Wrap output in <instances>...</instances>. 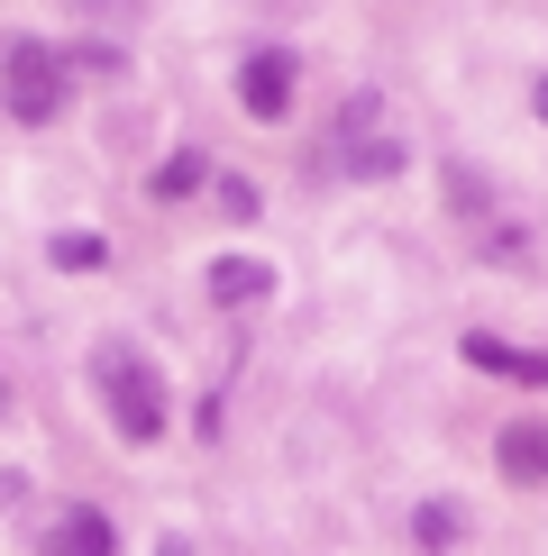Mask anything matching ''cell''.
I'll list each match as a JSON object with an SVG mask.
<instances>
[{
	"label": "cell",
	"instance_id": "obj_12",
	"mask_svg": "<svg viewBox=\"0 0 548 556\" xmlns=\"http://www.w3.org/2000/svg\"><path fill=\"white\" fill-rule=\"evenodd\" d=\"M220 211H228V219H257V182H247V174H220Z\"/></svg>",
	"mask_w": 548,
	"mask_h": 556
},
{
	"label": "cell",
	"instance_id": "obj_14",
	"mask_svg": "<svg viewBox=\"0 0 548 556\" xmlns=\"http://www.w3.org/2000/svg\"><path fill=\"white\" fill-rule=\"evenodd\" d=\"M539 119H548V83H539Z\"/></svg>",
	"mask_w": 548,
	"mask_h": 556
},
{
	"label": "cell",
	"instance_id": "obj_8",
	"mask_svg": "<svg viewBox=\"0 0 548 556\" xmlns=\"http://www.w3.org/2000/svg\"><path fill=\"white\" fill-rule=\"evenodd\" d=\"M329 165L348 182H394L402 174V137H357V147H329Z\"/></svg>",
	"mask_w": 548,
	"mask_h": 556
},
{
	"label": "cell",
	"instance_id": "obj_11",
	"mask_svg": "<svg viewBox=\"0 0 548 556\" xmlns=\"http://www.w3.org/2000/svg\"><path fill=\"white\" fill-rule=\"evenodd\" d=\"M46 256H55L64 274H101V265H110V247H101V238H91V228H64V238H55V247H46Z\"/></svg>",
	"mask_w": 548,
	"mask_h": 556
},
{
	"label": "cell",
	"instance_id": "obj_1",
	"mask_svg": "<svg viewBox=\"0 0 548 556\" xmlns=\"http://www.w3.org/2000/svg\"><path fill=\"white\" fill-rule=\"evenodd\" d=\"M91 383H101V402H110V429H120L128 447L165 438V383H155V365L137 356V346H101V356H91Z\"/></svg>",
	"mask_w": 548,
	"mask_h": 556
},
{
	"label": "cell",
	"instance_id": "obj_7",
	"mask_svg": "<svg viewBox=\"0 0 548 556\" xmlns=\"http://www.w3.org/2000/svg\"><path fill=\"white\" fill-rule=\"evenodd\" d=\"M494 456H502V475H512V483H548V429L539 420H512V429L494 438Z\"/></svg>",
	"mask_w": 548,
	"mask_h": 556
},
{
	"label": "cell",
	"instance_id": "obj_10",
	"mask_svg": "<svg viewBox=\"0 0 548 556\" xmlns=\"http://www.w3.org/2000/svg\"><path fill=\"white\" fill-rule=\"evenodd\" d=\"M211 182V165H201V147H174L165 165H155V201H183V192H201Z\"/></svg>",
	"mask_w": 548,
	"mask_h": 556
},
{
	"label": "cell",
	"instance_id": "obj_13",
	"mask_svg": "<svg viewBox=\"0 0 548 556\" xmlns=\"http://www.w3.org/2000/svg\"><path fill=\"white\" fill-rule=\"evenodd\" d=\"M155 556H192V539H165V547H155Z\"/></svg>",
	"mask_w": 548,
	"mask_h": 556
},
{
	"label": "cell",
	"instance_id": "obj_2",
	"mask_svg": "<svg viewBox=\"0 0 548 556\" xmlns=\"http://www.w3.org/2000/svg\"><path fill=\"white\" fill-rule=\"evenodd\" d=\"M64 83H74V64H64L46 37H18L10 64H0V110H10V119H28V128H46V119L64 110Z\"/></svg>",
	"mask_w": 548,
	"mask_h": 556
},
{
	"label": "cell",
	"instance_id": "obj_4",
	"mask_svg": "<svg viewBox=\"0 0 548 556\" xmlns=\"http://www.w3.org/2000/svg\"><path fill=\"white\" fill-rule=\"evenodd\" d=\"M466 365H475V375H502V383L548 392V356H539V346H512V338H485V329H475V338H466Z\"/></svg>",
	"mask_w": 548,
	"mask_h": 556
},
{
	"label": "cell",
	"instance_id": "obj_15",
	"mask_svg": "<svg viewBox=\"0 0 548 556\" xmlns=\"http://www.w3.org/2000/svg\"><path fill=\"white\" fill-rule=\"evenodd\" d=\"M0 410H10V383H0Z\"/></svg>",
	"mask_w": 548,
	"mask_h": 556
},
{
	"label": "cell",
	"instance_id": "obj_9",
	"mask_svg": "<svg viewBox=\"0 0 548 556\" xmlns=\"http://www.w3.org/2000/svg\"><path fill=\"white\" fill-rule=\"evenodd\" d=\"M411 539H421L429 556H448L457 539H466V511H457V502H421V511H411Z\"/></svg>",
	"mask_w": 548,
	"mask_h": 556
},
{
	"label": "cell",
	"instance_id": "obj_6",
	"mask_svg": "<svg viewBox=\"0 0 548 556\" xmlns=\"http://www.w3.org/2000/svg\"><path fill=\"white\" fill-rule=\"evenodd\" d=\"M265 292H274V274H265L257 256H220V265H211V301H220V311H257Z\"/></svg>",
	"mask_w": 548,
	"mask_h": 556
},
{
	"label": "cell",
	"instance_id": "obj_3",
	"mask_svg": "<svg viewBox=\"0 0 548 556\" xmlns=\"http://www.w3.org/2000/svg\"><path fill=\"white\" fill-rule=\"evenodd\" d=\"M292 74H302V64H292L284 46H257V55L238 64V101H247V119H284V110H292Z\"/></svg>",
	"mask_w": 548,
	"mask_h": 556
},
{
	"label": "cell",
	"instance_id": "obj_5",
	"mask_svg": "<svg viewBox=\"0 0 548 556\" xmlns=\"http://www.w3.org/2000/svg\"><path fill=\"white\" fill-rule=\"evenodd\" d=\"M46 556H120V529L91 511V502H74V511L46 520Z\"/></svg>",
	"mask_w": 548,
	"mask_h": 556
}]
</instances>
